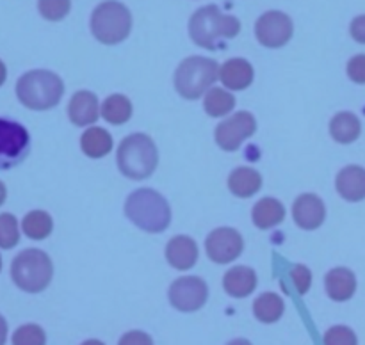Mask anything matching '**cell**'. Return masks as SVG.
<instances>
[{
  "instance_id": "7",
  "label": "cell",
  "mask_w": 365,
  "mask_h": 345,
  "mask_svg": "<svg viewBox=\"0 0 365 345\" xmlns=\"http://www.w3.org/2000/svg\"><path fill=\"white\" fill-rule=\"evenodd\" d=\"M132 31V14L125 4L106 0L98 4L91 14V32L103 45H118L125 41Z\"/></svg>"
},
{
  "instance_id": "28",
  "label": "cell",
  "mask_w": 365,
  "mask_h": 345,
  "mask_svg": "<svg viewBox=\"0 0 365 345\" xmlns=\"http://www.w3.org/2000/svg\"><path fill=\"white\" fill-rule=\"evenodd\" d=\"M282 290L289 295H305L312 287V272L303 263H294L282 277Z\"/></svg>"
},
{
  "instance_id": "17",
  "label": "cell",
  "mask_w": 365,
  "mask_h": 345,
  "mask_svg": "<svg viewBox=\"0 0 365 345\" xmlns=\"http://www.w3.org/2000/svg\"><path fill=\"white\" fill-rule=\"evenodd\" d=\"M324 288L331 301L346 302L355 295L356 276L348 267H334L324 276Z\"/></svg>"
},
{
  "instance_id": "5",
  "label": "cell",
  "mask_w": 365,
  "mask_h": 345,
  "mask_svg": "<svg viewBox=\"0 0 365 345\" xmlns=\"http://www.w3.org/2000/svg\"><path fill=\"white\" fill-rule=\"evenodd\" d=\"M53 276V263L41 249H24L11 263V280L27 294H39L50 285Z\"/></svg>"
},
{
  "instance_id": "36",
  "label": "cell",
  "mask_w": 365,
  "mask_h": 345,
  "mask_svg": "<svg viewBox=\"0 0 365 345\" xmlns=\"http://www.w3.org/2000/svg\"><path fill=\"white\" fill-rule=\"evenodd\" d=\"M7 340V322L2 315H0V345L6 344Z\"/></svg>"
},
{
  "instance_id": "33",
  "label": "cell",
  "mask_w": 365,
  "mask_h": 345,
  "mask_svg": "<svg viewBox=\"0 0 365 345\" xmlns=\"http://www.w3.org/2000/svg\"><path fill=\"white\" fill-rule=\"evenodd\" d=\"M348 77L349 80L355 84H365V53H359V55L351 57L348 60Z\"/></svg>"
},
{
  "instance_id": "35",
  "label": "cell",
  "mask_w": 365,
  "mask_h": 345,
  "mask_svg": "<svg viewBox=\"0 0 365 345\" xmlns=\"http://www.w3.org/2000/svg\"><path fill=\"white\" fill-rule=\"evenodd\" d=\"M120 344H152V340H150L148 334L135 331V333L125 334V336L120 340Z\"/></svg>"
},
{
  "instance_id": "4",
  "label": "cell",
  "mask_w": 365,
  "mask_h": 345,
  "mask_svg": "<svg viewBox=\"0 0 365 345\" xmlns=\"http://www.w3.org/2000/svg\"><path fill=\"white\" fill-rule=\"evenodd\" d=\"M118 169L130 180L152 176L159 164V152L153 139L146 134H132L121 141L116 153Z\"/></svg>"
},
{
  "instance_id": "13",
  "label": "cell",
  "mask_w": 365,
  "mask_h": 345,
  "mask_svg": "<svg viewBox=\"0 0 365 345\" xmlns=\"http://www.w3.org/2000/svg\"><path fill=\"white\" fill-rule=\"evenodd\" d=\"M292 219L302 230H317L327 219L324 201L316 194H302L292 205Z\"/></svg>"
},
{
  "instance_id": "2",
  "label": "cell",
  "mask_w": 365,
  "mask_h": 345,
  "mask_svg": "<svg viewBox=\"0 0 365 345\" xmlns=\"http://www.w3.org/2000/svg\"><path fill=\"white\" fill-rule=\"evenodd\" d=\"M125 216L146 233H163L171 223L170 203L153 189H138L125 201Z\"/></svg>"
},
{
  "instance_id": "37",
  "label": "cell",
  "mask_w": 365,
  "mask_h": 345,
  "mask_svg": "<svg viewBox=\"0 0 365 345\" xmlns=\"http://www.w3.org/2000/svg\"><path fill=\"white\" fill-rule=\"evenodd\" d=\"M6 78H7V68H6V64H4V60L0 59V87L4 85Z\"/></svg>"
},
{
  "instance_id": "15",
  "label": "cell",
  "mask_w": 365,
  "mask_h": 345,
  "mask_svg": "<svg viewBox=\"0 0 365 345\" xmlns=\"http://www.w3.org/2000/svg\"><path fill=\"white\" fill-rule=\"evenodd\" d=\"M98 98L91 91H77L68 103V117L75 127H88L98 121Z\"/></svg>"
},
{
  "instance_id": "1",
  "label": "cell",
  "mask_w": 365,
  "mask_h": 345,
  "mask_svg": "<svg viewBox=\"0 0 365 345\" xmlns=\"http://www.w3.org/2000/svg\"><path fill=\"white\" fill-rule=\"evenodd\" d=\"M241 31V21L232 14H223L214 4L203 6L189 20V36L192 43L205 50H216L220 41L232 39Z\"/></svg>"
},
{
  "instance_id": "9",
  "label": "cell",
  "mask_w": 365,
  "mask_h": 345,
  "mask_svg": "<svg viewBox=\"0 0 365 345\" xmlns=\"http://www.w3.org/2000/svg\"><path fill=\"white\" fill-rule=\"evenodd\" d=\"M257 132V120L252 112L239 110L232 114L228 120L221 121L214 132L217 146L225 152H237L246 139L252 137Z\"/></svg>"
},
{
  "instance_id": "26",
  "label": "cell",
  "mask_w": 365,
  "mask_h": 345,
  "mask_svg": "<svg viewBox=\"0 0 365 345\" xmlns=\"http://www.w3.org/2000/svg\"><path fill=\"white\" fill-rule=\"evenodd\" d=\"M53 230V219L45 210H31L21 219V231L31 240H43Z\"/></svg>"
},
{
  "instance_id": "11",
  "label": "cell",
  "mask_w": 365,
  "mask_h": 345,
  "mask_svg": "<svg viewBox=\"0 0 365 345\" xmlns=\"http://www.w3.org/2000/svg\"><path fill=\"white\" fill-rule=\"evenodd\" d=\"M294 34V23L291 16L282 11H267L257 20L255 36L266 48H282L291 41Z\"/></svg>"
},
{
  "instance_id": "32",
  "label": "cell",
  "mask_w": 365,
  "mask_h": 345,
  "mask_svg": "<svg viewBox=\"0 0 365 345\" xmlns=\"http://www.w3.org/2000/svg\"><path fill=\"white\" fill-rule=\"evenodd\" d=\"M324 344L328 345H355L356 341H359V338H356L355 331H351L349 327L346 326H335L331 327V329H328L327 333H324Z\"/></svg>"
},
{
  "instance_id": "22",
  "label": "cell",
  "mask_w": 365,
  "mask_h": 345,
  "mask_svg": "<svg viewBox=\"0 0 365 345\" xmlns=\"http://www.w3.org/2000/svg\"><path fill=\"white\" fill-rule=\"evenodd\" d=\"M113 135L102 127H89L81 137V148L89 159H102L113 152Z\"/></svg>"
},
{
  "instance_id": "3",
  "label": "cell",
  "mask_w": 365,
  "mask_h": 345,
  "mask_svg": "<svg viewBox=\"0 0 365 345\" xmlns=\"http://www.w3.org/2000/svg\"><path fill=\"white\" fill-rule=\"evenodd\" d=\"M16 98L31 110L53 109L64 95V82L48 70H31L16 82Z\"/></svg>"
},
{
  "instance_id": "18",
  "label": "cell",
  "mask_w": 365,
  "mask_h": 345,
  "mask_svg": "<svg viewBox=\"0 0 365 345\" xmlns=\"http://www.w3.org/2000/svg\"><path fill=\"white\" fill-rule=\"evenodd\" d=\"M335 189L339 196L349 203L365 199V169L360 166L342 167L335 178Z\"/></svg>"
},
{
  "instance_id": "10",
  "label": "cell",
  "mask_w": 365,
  "mask_h": 345,
  "mask_svg": "<svg viewBox=\"0 0 365 345\" xmlns=\"http://www.w3.org/2000/svg\"><path fill=\"white\" fill-rule=\"evenodd\" d=\"M171 306L182 313H192L203 308L209 299V287L198 276H184L173 281L168 292Z\"/></svg>"
},
{
  "instance_id": "29",
  "label": "cell",
  "mask_w": 365,
  "mask_h": 345,
  "mask_svg": "<svg viewBox=\"0 0 365 345\" xmlns=\"http://www.w3.org/2000/svg\"><path fill=\"white\" fill-rule=\"evenodd\" d=\"M20 242V224L13 213H0V249H13Z\"/></svg>"
},
{
  "instance_id": "25",
  "label": "cell",
  "mask_w": 365,
  "mask_h": 345,
  "mask_svg": "<svg viewBox=\"0 0 365 345\" xmlns=\"http://www.w3.org/2000/svg\"><path fill=\"white\" fill-rule=\"evenodd\" d=\"M235 107V96L227 87H210L203 95V109L210 117H223Z\"/></svg>"
},
{
  "instance_id": "34",
  "label": "cell",
  "mask_w": 365,
  "mask_h": 345,
  "mask_svg": "<svg viewBox=\"0 0 365 345\" xmlns=\"http://www.w3.org/2000/svg\"><path fill=\"white\" fill-rule=\"evenodd\" d=\"M349 34L355 39L356 43H362L365 45V14L353 18L351 25H349Z\"/></svg>"
},
{
  "instance_id": "6",
  "label": "cell",
  "mask_w": 365,
  "mask_h": 345,
  "mask_svg": "<svg viewBox=\"0 0 365 345\" xmlns=\"http://www.w3.org/2000/svg\"><path fill=\"white\" fill-rule=\"evenodd\" d=\"M220 78V64L214 59L192 55L182 60L175 71V89L185 100H198Z\"/></svg>"
},
{
  "instance_id": "21",
  "label": "cell",
  "mask_w": 365,
  "mask_h": 345,
  "mask_svg": "<svg viewBox=\"0 0 365 345\" xmlns=\"http://www.w3.org/2000/svg\"><path fill=\"white\" fill-rule=\"evenodd\" d=\"M262 187V176L253 167H235L228 176V189L237 198H252Z\"/></svg>"
},
{
  "instance_id": "23",
  "label": "cell",
  "mask_w": 365,
  "mask_h": 345,
  "mask_svg": "<svg viewBox=\"0 0 365 345\" xmlns=\"http://www.w3.org/2000/svg\"><path fill=\"white\" fill-rule=\"evenodd\" d=\"M362 134V123L353 112H339L330 121V135L341 144H351Z\"/></svg>"
},
{
  "instance_id": "31",
  "label": "cell",
  "mask_w": 365,
  "mask_h": 345,
  "mask_svg": "<svg viewBox=\"0 0 365 345\" xmlns=\"http://www.w3.org/2000/svg\"><path fill=\"white\" fill-rule=\"evenodd\" d=\"M11 341L14 345H43L46 341V334L38 324H25L14 331Z\"/></svg>"
},
{
  "instance_id": "27",
  "label": "cell",
  "mask_w": 365,
  "mask_h": 345,
  "mask_svg": "<svg viewBox=\"0 0 365 345\" xmlns=\"http://www.w3.org/2000/svg\"><path fill=\"white\" fill-rule=\"evenodd\" d=\"M100 114L110 124H125L132 117V102L125 95H110L100 105Z\"/></svg>"
},
{
  "instance_id": "20",
  "label": "cell",
  "mask_w": 365,
  "mask_h": 345,
  "mask_svg": "<svg viewBox=\"0 0 365 345\" xmlns=\"http://www.w3.org/2000/svg\"><path fill=\"white\" fill-rule=\"evenodd\" d=\"M285 219V206L277 198H262L252 210V221L259 230H271Z\"/></svg>"
},
{
  "instance_id": "19",
  "label": "cell",
  "mask_w": 365,
  "mask_h": 345,
  "mask_svg": "<svg viewBox=\"0 0 365 345\" xmlns=\"http://www.w3.org/2000/svg\"><path fill=\"white\" fill-rule=\"evenodd\" d=\"M223 288L230 297L245 299L257 288V272L252 267L237 265L227 270L223 276Z\"/></svg>"
},
{
  "instance_id": "39",
  "label": "cell",
  "mask_w": 365,
  "mask_h": 345,
  "mask_svg": "<svg viewBox=\"0 0 365 345\" xmlns=\"http://www.w3.org/2000/svg\"><path fill=\"white\" fill-rule=\"evenodd\" d=\"M0 270H2V256H0Z\"/></svg>"
},
{
  "instance_id": "16",
  "label": "cell",
  "mask_w": 365,
  "mask_h": 345,
  "mask_svg": "<svg viewBox=\"0 0 365 345\" xmlns=\"http://www.w3.org/2000/svg\"><path fill=\"white\" fill-rule=\"evenodd\" d=\"M255 70L252 64L241 57L228 59L223 66H220V80L230 91H245L253 84Z\"/></svg>"
},
{
  "instance_id": "14",
  "label": "cell",
  "mask_w": 365,
  "mask_h": 345,
  "mask_svg": "<svg viewBox=\"0 0 365 345\" xmlns=\"http://www.w3.org/2000/svg\"><path fill=\"white\" fill-rule=\"evenodd\" d=\"M198 244L187 235H177L166 244L168 263L177 270L192 269L198 262Z\"/></svg>"
},
{
  "instance_id": "24",
  "label": "cell",
  "mask_w": 365,
  "mask_h": 345,
  "mask_svg": "<svg viewBox=\"0 0 365 345\" xmlns=\"http://www.w3.org/2000/svg\"><path fill=\"white\" fill-rule=\"evenodd\" d=\"M285 312L284 299L273 292H264L253 302V315L262 324H274L282 319Z\"/></svg>"
},
{
  "instance_id": "12",
  "label": "cell",
  "mask_w": 365,
  "mask_h": 345,
  "mask_svg": "<svg viewBox=\"0 0 365 345\" xmlns=\"http://www.w3.org/2000/svg\"><path fill=\"white\" fill-rule=\"evenodd\" d=\"M242 249H245L242 235L234 228H217V230L210 231L205 238L207 256L220 265L237 260Z\"/></svg>"
},
{
  "instance_id": "38",
  "label": "cell",
  "mask_w": 365,
  "mask_h": 345,
  "mask_svg": "<svg viewBox=\"0 0 365 345\" xmlns=\"http://www.w3.org/2000/svg\"><path fill=\"white\" fill-rule=\"evenodd\" d=\"M6 198H7V189H6V185L2 184V180H0V206L4 205Z\"/></svg>"
},
{
  "instance_id": "8",
  "label": "cell",
  "mask_w": 365,
  "mask_h": 345,
  "mask_svg": "<svg viewBox=\"0 0 365 345\" xmlns=\"http://www.w3.org/2000/svg\"><path fill=\"white\" fill-rule=\"evenodd\" d=\"M31 152L27 128L13 120L0 117V171H7L24 162Z\"/></svg>"
},
{
  "instance_id": "30",
  "label": "cell",
  "mask_w": 365,
  "mask_h": 345,
  "mask_svg": "<svg viewBox=\"0 0 365 345\" xmlns=\"http://www.w3.org/2000/svg\"><path fill=\"white\" fill-rule=\"evenodd\" d=\"M71 0H38V11L45 20L61 21L70 14Z\"/></svg>"
}]
</instances>
